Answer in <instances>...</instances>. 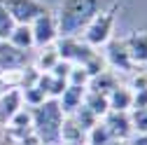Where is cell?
Masks as SVG:
<instances>
[{
    "instance_id": "7402d4cb",
    "label": "cell",
    "mask_w": 147,
    "mask_h": 145,
    "mask_svg": "<svg viewBox=\"0 0 147 145\" xmlns=\"http://www.w3.org/2000/svg\"><path fill=\"white\" fill-rule=\"evenodd\" d=\"M89 80H91V75L86 72L84 66H72L70 72H68V80H65V82H68L70 87H84V89H86Z\"/></svg>"
},
{
    "instance_id": "277c9868",
    "label": "cell",
    "mask_w": 147,
    "mask_h": 145,
    "mask_svg": "<svg viewBox=\"0 0 147 145\" xmlns=\"http://www.w3.org/2000/svg\"><path fill=\"white\" fill-rule=\"evenodd\" d=\"M56 45V51L63 61H70L72 66H84L98 49L89 47L80 35H61V38L54 42Z\"/></svg>"
},
{
    "instance_id": "9c48e42d",
    "label": "cell",
    "mask_w": 147,
    "mask_h": 145,
    "mask_svg": "<svg viewBox=\"0 0 147 145\" xmlns=\"http://www.w3.org/2000/svg\"><path fill=\"white\" fill-rule=\"evenodd\" d=\"M28 63H30V51L14 47L9 40H0V70L26 68Z\"/></svg>"
},
{
    "instance_id": "4fadbf2b",
    "label": "cell",
    "mask_w": 147,
    "mask_h": 145,
    "mask_svg": "<svg viewBox=\"0 0 147 145\" xmlns=\"http://www.w3.org/2000/svg\"><path fill=\"white\" fill-rule=\"evenodd\" d=\"M121 82H119V72H115V70H103L100 75H94L89 80V84H86V89L89 91H96V94H103V96H107L112 89H117Z\"/></svg>"
},
{
    "instance_id": "4316f807",
    "label": "cell",
    "mask_w": 147,
    "mask_h": 145,
    "mask_svg": "<svg viewBox=\"0 0 147 145\" xmlns=\"http://www.w3.org/2000/svg\"><path fill=\"white\" fill-rule=\"evenodd\" d=\"M14 26H16V21L7 14V9L0 5V40H9V35H12Z\"/></svg>"
},
{
    "instance_id": "6da1fadb",
    "label": "cell",
    "mask_w": 147,
    "mask_h": 145,
    "mask_svg": "<svg viewBox=\"0 0 147 145\" xmlns=\"http://www.w3.org/2000/svg\"><path fill=\"white\" fill-rule=\"evenodd\" d=\"M100 9H105L103 0H61V9L56 16L59 38L61 35H80Z\"/></svg>"
},
{
    "instance_id": "cb8c5ba5",
    "label": "cell",
    "mask_w": 147,
    "mask_h": 145,
    "mask_svg": "<svg viewBox=\"0 0 147 145\" xmlns=\"http://www.w3.org/2000/svg\"><path fill=\"white\" fill-rule=\"evenodd\" d=\"M21 96H24V105L26 108H38L47 101V96L40 91L38 87H28V89H21Z\"/></svg>"
},
{
    "instance_id": "d6a6232c",
    "label": "cell",
    "mask_w": 147,
    "mask_h": 145,
    "mask_svg": "<svg viewBox=\"0 0 147 145\" xmlns=\"http://www.w3.org/2000/svg\"><path fill=\"white\" fill-rule=\"evenodd\" d=\"M3 136H5V126L0 124V138H3Z\"/></svg>"
},
{
    "instance_id": "4dcf8cb0",
    "label": "cell",
    "mask_w": 147,
    "mask_h": 145,
    "mask_svg": "<svg viewBox=\"0 0 147 145\" xmlns=\"http://www.w3.org/2000/svg\"><path fill=\"white\" fill-rule=\"evenodd\" d=\"M110 145H133V140H112Z\"/></svg>"
},
{
    "instance_id": "7a4b0ae2",
    "label": "cell",
    "mask_w": 147,
    "mask_h": 145,
    "mask_svg": "<svg viewBox=\"0 0 147 145\" xmlns=\"http://www.w3.org/2000/svg\"><path fill=\"white\" fill-rule=\"evenodd\" d=\"M33 110V131L38 133L42 145H61V124L63 112L56 98H47L42 105L30 108Z\"/></svg>"
},
{
    "instance_id": "836d02e7",
    "label": "cell",
    "mask_w": 147,
    "mask_h": 145,
    "mask_svg": "<svg viewBox=\"0 0 147 145\" xmlns=\"http://www.w3.org/2000/svg\"><path fill=\"white\" fill-rule=\"evenodd\" d=\"M0 145H5V140H3V138H0Z\"/></svg>"
},
{
    "instance_id": "1f68e13d",
    "label": "cell",
    "mask_w": 147,
    "mask_h": 145,
    "mask_svg": "<svg viewBox=\"0 0 147 145\" xmlns=\"http://www.w3.org/2000/svg\"><path fill=\"white\" fill-rule=\"evenodd\" d=\"M5 140V145H19V143H14V140H7V138H3Z\"/></svg>"
},
{
    "instance_id": "8fae6325",
    "label": "cell",
    "mask_w": 147,
    "mask_h": 145,
    "mask_svg": "<svg viewBox=\"0 0 147 145\" xmlns=\"http://www.w3.org/2000/svg\"><path fill=\"white\" fill-rule=\"evenodd\" d=\"M126 40V49H128V56H131L133 66L138 68H147V30H140V33H133L128 35Z\"/></svg>"
},
{
    "instance_id": "83f0119b",
    "label": "cell",
    "mask_w": 147,
    "mask_h": 145,
    "mask_svg": "<svg viewBox=\"0 0 147 145\" xmlns=\"http://www.w3.org/2000/svg\"><path fill=\"white\" fill-rule=\"evenodd\" d=\"M131 91H140V89H147V70H133L131 72V82L126 84Z\"/></svg>"
},
{
    "instance_id": "2e32d148",
    "label": "cell",
    "mask_w": 147,
    "mask_h": 145,
    "mask_svg": "<svg viewBox=\"0 0 147 145\" xmlns=\"http://www.w3.org/2000/svg\"><path fill=\"white\" fill-rule=\"evenodd\" d=\"M86 138V131L72 119V117H63V124H61V143L65 145H72V143H84Z\"/></svg>"
},
{
    "instance_id": "8992f818",
    "label": "cell",
    "mask_w": 147,
    "mask_h": 145,
    "mask_svg": "<svg viewBox=\"0 0 147 145\" xmlns=\"http://www.w3.org/2000/svg\"><path fill=\"white\" fill-rule=\"evenodd\" d=\"M103 56L110 66V70H115V72H131L136 70L131 56H128V49H126V40L124 38H110V42L105 45V51H103Z\"/></svg>"
},
{
    "instance_id": "d6986e66",
    "label": "cell",
    "mask_w": 147,
    "mask_h": 145,
    "mask_svg": "<svg viewBox=\"0 0 147 145\" xmlns=\"http://www.w3.org/2000/svg\"><path fill=\"white\" fill-rule=\"evenodd\" d=\"M84 105H86V108H89V110L94 112L98 119H103V117L110 112L107 96H103V94H96V91H89V89H86V94H84Z\"/></svg>"
},
{
    "instance_id": "3957f363",
    "label": "cell",
    "mask_w": 147,
    "mask_h": 145,
    "mask_svg": "<svg viewBox=\"0 0 147 145\" xmlns=\"http://www.w3.org/2000/svg\"><path fill=\"white\" fill-rule=\"evenodd\" d=\"M112 28H115V7L110 9H100L94 19L86 24V28L80 33V38L94 49H100L110 42L112 38Z\"/></svg>"
},
{
    "instance_id": "5b68a950",
    "label": "cell",
    "mask_w": 147,
    "mask_h": 145,
    "mask_svg": "<svg viewBox=\"0 0 147 145\" xmlns=\"http://www.w3.org/2000/svg\"><path fill=\"white\" fill-rule=\"evenodd\" d=\"M0 5L7 9V14L16 24H33L38 16L49 12L40 0H0Z\"/></svg>"
},
{
    "instance_id": "30bf717a",
    "label": "cell",
    "mask_w": 147,
    "mask_h": 145,
    "mask_svg": "<svg viewBox=\"0 0 147 145\" xmlns=\"http://www.w3.org/2000/svg\"><path fill=\"white\" fill-rule=\"evenodd\" d=\"M21 108H24L21 89H3L0 91V124L5 126Z\"/></svg>"
},
{
    "instance_id": "ac0fdd59",
    "label": "cell",
    "mask_w": 147,
    "mask_h": 145,
    "mask_svg": "<svg viewBox=\"0 0 147 145\" xmlns=\"http://www.w3.org/2000/svg\"><path fill=\"white\" fill-rule=\"evenodd\" d=\"M61 56H59V51H56V45H47V47H40V51H38V56H35V68H38L40 72H49L54 66H56V61H59Z\"/></svg>"
},
{
    "instance_id": "7c38bea8",
    "label": "cell",
    "mask_w": 147,
    "mask_h": 145,
    "mask_svg": "<svg viewBox=\"0 0 147 145\" xmlns=\"http://www.w3.org/2000/svg\"><path fill=\"white\" fill-rule=\"evenodd\" d=\"M84 94H86V89L84 87H65V91L56 98L59 101V108H61V112L65 115V117H70V115H75L80 108H82V103H84Z\"/></svg>"
},
{
    "instance_id": "f1b7e54d",
    "label": "cell",
    "mask_w": 147,
    "mask_h": 145,
    "mask_svg": "<svg viewBox=\"0 0 147 145\" xmlns=\"http://www.w3.org/2000/svg\"><path fill=\"white\" fill-rule=\"evenodd\" d=\"M70 68H72V63H70V61H63V59H59V61H56V66H54L49 72H51L54 77L68 80V72H70Z\"/></svg>"
},
{
    "instance_id": "ffe728a7",
    "label": "cell",
    "mask_w": 147,
    "mask_h": 145,
    "mask_svg": "<svg viewBox=\"0 0 147 145\" xmlns=\"http://www.w3.org/2000/svg\"><path fill=\"white\" fill-rule=\"evenodd\" d=\"M84 143H86V145H110V143H112V136H110L107 126L103 124V119H98V122L86 131Z\"/></svg>"
},
{
    "instance_id": "484cf974",
    "label": "cell",
    "mask_w": 147,
    "mask_h": 145,
    "mask_svg": "<svg viewBox=\"0 0 147 145\" xmlns=\"http://www.w3.org/2000/svg\"><path fill=\"white\" fill-rule=\"evenodd\" d=\"M84 68H86V72H89V75L94 77V75H100L103 70H107L110 66H107V61H105V56H103V54H100V51H96L94 56H91V59L84 63Z\"/></svg>"
},
{
    "instance_id": "ba28073f",
    "label": "cell",
    "mask_w": 147,
    "mask_h": 145,
    "mask_svg": "<svg viewBox=\"0 0 147 145\" xmlns=\"http://www.w3.org/2000/svg\"><path fill=\"white\" fill-rule=\"evenodd\" d=\"M103 124L107 126L112 140H131L136 136L133 124H131V115H128V112H115V110H110L103 117Z\"/></svg>"
},
{
    "instance_id": "52a82bcc",
    "label": "cell",
    "mask_w": 147,
    "mask_h": 145,
    "mask_svg": "<svg viewBox=\"0 0 147 145\" xmlns=\"http://www.w3.org/2000/svg\"><path fill=\"white\" fill-rule=\"evenodd\" d=\"M30 30H33V40H35V47H47V45H54L59 40V24H56V16L51 12L38 16L33 24H30Z\"/></svg>"
},
{
    "instance_id": "f546056e",
    "label": "cell",
    "mask_w": 147,
    "mask_h": 145,
    "mask_svg": "<svg viewBox=\"0 0 147 145\" xmlns=\"http://www.w3.org/2000/svg\"><path fill=\"white\" fill-rule=\"evenodd\" d=\"M138 108H147V89L133 91V110H138Z\"/></svg>"
},
{
    "instance_id": "9a60e30c",
    "label": "cell",
    "mask_w": 147,
    "mask_h": 145,
    "mask_svg": "<svg viewBox=\"0 0 147 145\" xmlns=\"http://www.w3.org/2000/svg\"><path fill=\"white\" fill-rule=\"evenodd\" d=\"M35 87H38L47 98H59V96L65 91L68 82H65V80H61V77H54L51 72H40L38 84H35Z\"/></svg>"
},
{
    "instance_id": "d4e9b609",
    "label": "cell",
    "mask_w": 147,
    "mask_h": 145,
    "mask_svg": "<svg viewBox=\"0 0 147 145\" xmlns=\"http://www.w3.org/2000/svg\"><path fill=\"white\" fill-rule=\"evenodd\" d=\"M70 117H72V119H75V122H77V124L82 126V129H84V131H89V129H91V126H94V124L98 122V117H96L94 112H91V110H89V108H86L84 103H82V108H80V110H77L75 115H70Z\"/></svg>"
},
{
    "instance_id": "5bb4252c",
    "label": "cell",
    "mask_w": 147,
    "mask_h": 145,
    "mask_svg": "<svg viewBox=\"0 0 147 145\" xmlns=\"http://www.w3.org/2000/svg\"><path fill=\"white\" fill-rule=\"evenodd\" d=\"M107 105L115 112H131L133 110V91L126 84H119L117 89L107 94Z\"/></svg>"
},
{
    "instance_id": "e0dca14e",
    "label": "cell",
    "mask_w": 147,
    "mask_h": 145,
    "mask_svg": "<svg viewBox=\"0 0 147 145\" xmlns=\"http://www.w3.org/2000/svg\"><path fill=\"white\" fill-rule=\"evenodd\" d=\"M9 42L14 47H19L24 51H30L35 47V40H33V30H30V24H16L12 35H9Z\"/></svg>"
},
{
    "instance_id": "e575fe53",
    "label": "cell",
    "mask_w": 147,
    "mask_h": 145,
    "mask_svg": "<svg viewBox=\"0 0 147 145\" xmlns=\"http://www.w3.org/2000/svg\"><path fill=\"white\" fill-rule=\"evenodd\" d=\"M0 91H3V89H0Z\"/></svg>"
},
{
    "instance_id": "603a6c76",
    "label": "cell",
    "mask_w": 147,
    "mask_h": 145,
    "mask_svg": "<svg viewBox=\"0 0 147 145\" xmlns=\"http://www.w3.org/2000/svg\"><path fill=\"white\" fill-rule=\"evenodd\" d=\"M131 124L133 131L138 136H147V108H138V110H131Z\"/></svg>"
},
{
    "instance_id": "44dd1931",
    "label": "cell",
    "mask_w": 147,
    "mask_h": 145,
    "mask_svg": "<svg viewBox=\"0 0 147 145\" xmlns=\"http://www.w3.org/2000/svg\"><path fill=\"white\" fill-rule=\"evenodd\" d=\"M21 80H24V68L0 70V89H21Z\"/></svg>"
}]
</instances>
